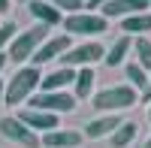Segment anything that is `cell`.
<instances>
[{
  "label": "cell",
  "mask_w": 151,
  "mask_h": 148,
  "mask_svg": "<svg viewBox=\"0 0 151 148\" xmlns=\"http://www.w3.org/2000/svg\"><path fill=\"white\" fill-rule=\"evenodd\" d=\"M40 79H42L40 67H33V64L18 67V70H15V76L6 82L3 103H6V106H21V103H27L30 97L40 91Z\"/></svg>",
  "instance_id": "obj_1"
},
{
  "label": "cell",
  "mask_w": 151,
  "mask_h": 148,
  "mask_svg": "<svg viewBox=\"0 0 151 148\" xmlns=\"http://www.w3.org/2000/svg\"><path fill=\"white\" fill-rule=\"evenodd\" d=\"M139 103V91L130 88V85H112V88H103L94 94V109L100 115H121L124 109H133Z\"/></svg>",
  "instance_id": "obj_2"
},
{
  "label": "cell",
  "mask_w": 151,
  "mask_h": 148,
  "mask_svg": "<svg viewBox=\"0 0 151 148\" xmlns=\"http://www.w3.org/2000/svg\"><path fill=\"white\" fill-rule=\"evenodd\" d=\"M48 30H52V27H45V24H33L30 30H18L15 40H12L9 48H6L9 60H12V64H18V67L30 64V57L36 55V48L48 40Z\"/></svg>",
  "instance_id": "obj_3"
},
{
  "label": "cell",
  "mask_w": 151,
  "mask_h": 148,
  "mask_svg": "<svg viewBox=\"0 0 151 148\" xmlns=\"http://www.w3.org/2000/svg\"><path fill=\"white\" fill-rule=\"evenodd\" d=\"M109 30V18H103L100 12H73L64 15V33L70 36H97Z\"/></svg>",
  "instance_id": "obj_4"
},
{
  "label": "cell",
  "mask_w": 151,
  "mask_h": 148,
  "mask_svg": "<svg viewBox=\"0 0 151 148\" xmlns=\"http://www.w3.org/2000/svg\"><path fill=\"white\" fill-rule=\"evenodd\" d=\"M79 106V100L73 97V91H36L30 97V109H42L52 115H67Z\"/></svg>",
  "instance_id": "obj_5"
},
{
  "label": "cell",
  "mask_w": 151,
  "mask_h": 148,
  "mask_svg": "<svg viewBox=\"0 0 151 148\" xmlns=\"http://www.w3.org/2000/svg\"><path fill=\"white\" fill-rule=\"evenodd\" d=\"M103 57H106V48L100 42H82V45H70L67 52L58 57V64L76 70V67H91V64H97V60H103Z\"/></svg>",
  "instance_id": "obj_6"
},
{
  "label": "cell",
  "mask_w": 151,
  "mask_h": 148,
  "mask_svg": "<svg viewBox=\"0 0 151 148\" xmlns=\"http://www.w3.org/2000/svg\"><path fill=\"white\" fill-rule=\"evenodd\" d=\"M0 133H3V139L15 142V145H21V148H40V145H42V136H40V133H33L30 127H24L15 115L0 118Z\"/></svg>",
  "instance_id": "obj_7"
},
{
  "label": "cell",
  "mask_w": 151,
  "mask_h": 148,
  "mask_svg": "<svg viewBox=\"0 0 151 148\" xmlns=\"http://www.w3.org/2000/svg\"><path fill=\"white\" fill-rule=\"evenodd\" d=\"M70 45H73L70 33H48V40L36 48V55L30 57V64H33V67H42V64H48V60H58Z\"/></svg>",
  "instance_id": "obj_8"
},
{
  "label": "cell",
  "mask_w": 151,
  "mask_h": 148,
  "mask_svg": "<svg viewBox=\"0 0 151 148\" xmlns=\"http://www.w3.org/2000/svg\"><path fill=\"white\" fill-rule=\"evenodd\" d=\"M24 127H30L33 133H48V130H58L60 124H58V115H52V112H42V109H21V112L15 115Z\"/></svg>",
  "instance_id": "obj_9"
},
{
  "label": "cell",
  "mask_w": 151,
  "mask_h": 148,
  "mask_svg": "<svg viewBox=\"0 0 151 148\" xmlns=\"http://www.w3.org/2000/svg\"><path fill=\"white\" fill-rule=\"evenodd\" d=\"M148 0H106L100 6L103 18H124V15H136V12H148Z\"/></svg>",
  "instance_id": "obj_10"
},
{
  "label": "cell",
  "mask_w": 151,
  "mask_h": 148,
  "mask_svg": "<svg viewBox=\"0 0 151 148\" xmlns=\"http://www.w3.org/2000/svg\"><path fill=\"white\" fill-rule=\"evenodd\" d=\"M27 12H30V18H36V24H45V27L64 24V12L55 9L52 3H45V0H27Z\"/></svg>",
  "instance_id": "obj_11"
},
{
  "label": "cell",
  "mask_w": 151,
  "mask_h": 148,
  "mask_svg": "<svg viewBox=\"0 0 151 148\" xmlns=\"http://www.w3.org/2000/svg\"><path fill=\"white\" fill-rule=\"evenodd\" d=\"M42 145H45V148H79V145H82V133H79V130L58 127V130L42 133Z\"/></svg>",
  "instance_id": "obj_12"
},
{
  "label": "cell",
  "mask_w": 151,
  "mask_h": 148,
  "mask_svg": "<svg viewBox=\"0 0 151 148\" xmlns=\"http://www.w3.org/2000/svg\"><path fill=\"white\" fill-rule=\"evenodd\" d=\"M121 124H124L121 115H109V112H106V115L94 118L91 124L85 127V136H88V139H103V136H112V133H115Z\"/></svg>",
  "instance_id": "obj_13"
},
{
  "label": "cell",
  "mask_w": 151,
  "mask_h": 148,
  "mask_svg": "<svg viewBox=\"0 0 151 148\" xmlns=\"http://www.w3.org/2000/svg\"><path fill=\"white\" fill-rule=\"evenodd\" d=\"M76 79V70L70 67H58L55 73H48V76L40 79V91H67Z\"/></svg>",
  "instance_id": "obj_14"
},
{
  "label": "cell",
  "mask_w": 151,
  "mask_h": 148,
  "mask_svg": "<svg viewBox=\"0 0 151 148\" xmlns=\"http://www.w3.org/2000/svg\"><path fill=\"white\" fill-rule=\"evenodd\" d=\"M130 52H133V40L127 33L124 36H118L115 42H112V48L106 52V67H121V64H127V57H130Z\"/></svg>",
  "instance_id": "obj_15"
},
{
  "label": "cell",
  "mask_w": 151,
  "mask_h": 148,
  "mask_svg": "<svg viewBox=\"0 0 151 148\" xmlns=\"http://www.w3.org/2000/svg\"><path fill=\"white\" fill-rule=\"evenodd\" d=\"M94 70L91 67H79L76 70V79H73V97L76 100H88L94 97Z\"/></svg>",
  "instance_id": "obj_16"
},
{
  "label": "cell",
  "mask_w": 151,
  "mask_h": 148,
  "mask_svg": "<svg viewBox=\"0 0 151 148\" xmlns=\"http://www.w3.org/2000/svg\"><path fill=\"white\" fill-rule=\"evenodd\" d=\"M121 30L127 33V36H148V30H151V12L124 15L121 18Z\"/></svg>",
  "instance_id": "obj_17"
},
{
  "label": "cell",
  "mask_w": 151,
  "mask_h": 148,
  "mask_svg": "<svg viewBox=\"0 0 151 148\" xmlns=\"http://www.w3.org/2000/svg\"><path fill=\"white\" fill-rule=\"evenodd\" d=\"M139 136V124L136 121H124V124L109 136V142H112V148H130V142Z\"/></svg>",
  "instance_id": "obj_18"
},
{
  "label": "cell",
  "mask_w": 151,
  "mask_h": 148,
  "mask_svg": "<svg viewBox=\"0 0 151 148\" xmlns=\"http://www.w3.org/2000/svg\"><path fill=\"white\" fill-rule=\"evenodd\" d=\"M124 67H127V85H130V88H136V91H145L148 88V85H151V76H148V70H142L139 64H136V60H127V64H124Z\"/></svg>",
  "instance_id": "obj_19"
},
{
  "label": "cell",
  "mask_w": 151,
  "mask_h": 148,
  "mask_svg": "<svg viewBox=\"0 0 151 148\" xmlns=\"http://www.w3.org/2000/svg\"><path fill=\"white\" fill-rule=\"evenodd\" d=\"M133 55H136V64L151 73V40L148 36H133Z\"/></svg>",
  "instance_id": "obj_20"
},
{
  "label": "cell",
  "mask_w": 151,
  "mask_h": 148,
  "mask_svg": "<svg viewBox=\"0 0 151 148\" xmlns=\"http://www.w3.org/2000/svg\"><path fill=\"white\" fill-rule=\"evenodd\" d=\"M15 33H18V24L12 21V18L0 24V52H6V48H9V42L15 40Z\"/></svg>",
  "instance_id": "obj_21"
},
{
  "label": "cell",
  "mask_w": 151,
  "mask_h": 148,
  "mask_svg": "<svg viewBox=\"0 0 151 148\" xmlns=\"http://www.w3.org/2000/svg\"><path fill=\"white\" fill-rule=\"evenodd\" d=\"M45 3H52L55 9H60V12H67V15H73V12H82L85 0H45Z\"/></svg>",
  "instance_id": "obj_22"
},
{
  "label": "cell",
  "mask_w": 151,
  "mask_h": 148,
  "mask_svg": "<svg viewBox=\"0 0 151 148\" xmlns=\"http://www.w3.org/2000/svg\"><path fill=\"white\" fill-rule=\"evenodd\" d=\"M139 100H142V103H151V85H148V88L139 94Z\"/></svg>",
  "instance_id": "obj_23"
},
{
  "label": "cell",
  "mask_w": 151,
  "mask_h": 148,
  "mask_svg": "<svg viewBox=\"0 0 151 148\" xmlns=\"http://www.w3.org/2000/svg\"><path fill=\"white\" fill-rule=\"evenodd\" d=\"M9 6H12V0H0V15H6Z\"/></svg>",
  "instance_id": "obj_24"
},
{
  "label": "cell",
  "mask_w": 151,
  "mask_h": 148,
  "mask_svg": "<svg viewBox=\"0 0 151 148\" xmlns=\"http://www.w3.org/2000/svg\"><path fill=\"white\" fill-rule=\"evenodd\" d=\"M6 64H9V55H6V52H0V73L6 70Z\"/></svg>",
  "instance_id": "obj_25"
},
{
  "label": "cell",
  "mask_w": 151,
  "mask_h": 148,
  "mask_svg": "<svg viewBox=\"0 0 151 148\" xmlns=\"http://www.w3.org/2000/svg\"><path fill=\"white\" fill-rule=\"evenodd\" d=\"M85 3H88V6H91V9H100V6H103V3H106V0H85Z\"/></svg>",
  "instance_id": "obj_26"
},
{
  "label": "cell",
  "mask_w": 151,
  "mask_h": 148,
  "mask_svg": "<svg viewBox=\"0 0 151 148\" xmlns=\"http://www.w3.org/2000/svg\"><path fill=\"white\" fill-rule=\"evenodd\" d=\"M3 94H6V82L0 79V103H3Z\"/></svg>",
  "instance_id": "obj_27"
},
{
  "label": "cell",
  "mask_w": 151,
  "mask_h": 148,
  "mask_svg": "<svg viewBox=\"0 0 151 148\" xmlns=\"http://www.w3.org/2000/svg\"><path fill=\"white\" fill-rule=\"evenodd\" d=\"M145 115H148V121H151V103H148V112H145Z\"/></svg>",
  "instance_id": "obj_28"
},
{
  "label": "cell",
  "mask_w": 151,
  "mask_h": 148,
  "mask_svg": "<svg viewBox=\"0 0 151 148\" xmlns=\"http://www.w3.org/2000/svg\"><path fill=\"white\" fill-rule=\"evenodd\" d=\"M145 148H151V136H148V142H145Z\"/></svg>",
  "instance_id": "obj_29"
},
{
  "label": "cell",
  "mask_w": 151,
  "mask_h": 148,
  "mask_svg": "<svg viewBox=\"0 0 151 148\" xmlns=\"http://www.w3.org/2000/svg\"><path fill=\"white\" fill-rule=\"evenodd\" d=\"M15 3H24V0H15Z\"/></svg>",
  "instance_id": "obj_30"
},
{
  "label": "cell",
  "mask_w": 151,
  "mask_h": 148,
  "mask_svg": "<svg viewBox=\"0 0 151 148\" xmlns=\"http://www.w3.org/2000/svg\"><path fill=\"white\" fill-rule=\"evenodd\" d=\"M148 3H151V0H148Z\"/></svg>",
  "instance_id": "obj_31"
}]
</instances>
